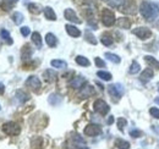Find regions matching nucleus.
Masks as SVG:
<instances>
[{
  "label": "nucleus",
  "instance_id": "obj_1",
  "mask_svg": "<svg viewBox=\"0 0 159 149\" xmlns=\"http://www.w3.org/2000/svg\"><path fill=\"white\" fill-rule=\"evenodd\" d=\"M139 12L142 15V17L147 21H153L157 19L159 15V7L156 2H151V1H143L139 6Z\"/></svg>",
  "mask_w": 159,
  "mask_h": 149
},
{
  "label": "nucleus",
  "instance_id": "obj_2",
  "mask_svg": "<svg viewBox=\"0 0 159 149\" xmlns=\"http://www.w3.org/2000/svg\"><path fill=\"white\" fill-rule=\"evenodd\" d=\"M2 131H4V133H6L7 136H17V134H20L21 127L16 122L9 121V122H5V124L2 125Z\"/></svg>",
  "mask_w": 159,
  "mask_h": 149
},
{
  "label": "nucleus",
  "instance_id": "obj_3",
  "mask_svg": "<svg viewBox=\"0 0 159 149\" xmlns=\"http://www.w3.org/2000/svg\"><path fill=\"white\" fill-rule=\"evenodd\" d=\"M108 91H109V94L114 98V100H119L120 98L124 95L125 93V88H124V86L122 84H120V83H115V84H110L109 87H108Z\"/></svg>",
  "mask_w": 159,
  "mask_h": 149
},
{
  "label": "nucleus",
  "instance_id": "obj_4",
  "mask_svg": "<svg viewBox=\"0 0 159 149\" xmlns=\"http://www.w3.org/2000/svg\"><path fill=\"white\" fill-rule=\"evenodd\" d=\"M102 22L104 26L107 27H110L115 23V15L111 10H108V9H104L102 11Z\"/></svg>",
  "mask_w": 159,
  "mask_h": 149
},
{
  "label": "nucleus",
  "instance_id": "obj_5",
  "mask_svg": "<svg viewBox=\"0 0 159 149\" xmlns=\"http://www.w3.org/2000/svg\"><path fill=\"white\" fill-rule=\"evenodd\" d=\"M25 84H26L27 88L32 89L33 92H39L40 87H42V83H40L39 78H38L37 76H31V77H28Z\"/></svg>",
  "mask_w": 159,
  "mask_h": 149
},
{
  "label": "nucleus",
  "instance_id": "obj_6",
  "mask_svg": "<svg viewBox=\"0 0 159 149\" xmlns=\"http://www.w3.org/2000/svg\"><path fill=\"white\" fill-rule=\"evenodd\" d=\"M93 109H94V111L100 114V115H107L109 110H110V108H109V105L104 102V100H102V99H97L96 102H94V104H93Z\"/></svg>",
  "mask_w": 159,
  "mask_h": 149
},
{
  "label": "nucleus",
  "instance_id": "obj_7",
  "mask_svg": "<svg viewBox=\"0 0 159 149\" xmlns=\"http://www.w3.org/2000/svg\"><path fill=\"white\" fill-rule=\"evenodd\" d=\"M71 143H72V147H75V149H88L86 141H84L80 134H77V133L72 134V137H71Z\"/></svg>",
  "mask_w": 159,
  "mask_h": 149
},
{
  "label": "nucleus",
  "instance_id": "obj_8",
  "mask_svg": "<svg viewBox=\"0 0 159 149\" xmlns=\"http://www.w3.org/2000/svg\"><path fill=\"white\" fill-rule=\"evenodd\" d=\"M102 133V127L99 125H96V124H89L84 127V134L86 136H89V137H96V136H99Z\"/></svg>",
  "mask_w": 159,
  "mask_h": 149
},
{
  "label": "nucleus",
  "instance_id": "obj_9",
  "mask_svg": "<svg viewBox=\"0 0 159 149\" xmlns=\"http://www.w3.org/2000/svg\"><path fill=\"white\" fill-rule=\"evenodd\" d=\"M132 33L139 39H147V38L152 37V31L147 27H137L132 31Z\"/></svg>",
  "mask_w": 159,
  "mask_h": 149
},
{
  "label": "nucleus",
  "instance_id": "obj_10",
  "mask_svg": "<svg viewBox=\"0 0 159 149\" xmlns=\"http://www.w3.org/2000/svg\"><path fill=\"white\" fill-rule=\"evenodd\" d=\"M64 16H65V19L67 20V21H70V22H75V23H81V22H82V21L77 17L76 12H75L72 9H66L65 12H64Z\"/></svg>",
  "mask_w": 159,
  "mask_h": 149
},
{
  "label": "nucleus",
  "instance_id": "obj_11",
  "mask_svg": "<svg viewBox=\"0 0 159 149\" xmlns=\"http://www.w3.org/2000/svg\"><path fill=\"white\" fill-rule=\"evenodd\" d=\"M86 83H87L86 78H83V77H81V76H80V77H75V78L71 81V83H70V84H71V87H72V88H75V89H81Z\"/></svg>",
  "mask_w": 159,
  "mask_h": 149
},
{
  "label": "nucleus",
  "instance_id": "obj_12",
  "mask_svg": "<svg viewBox=\"0 0 159 149\" xmlns=\"http://www.w3.org/2000/svg\"><path fill=\"white\" fill-rule=\"evenodd\" d=\"M153 78V70L152 69H146L141 76H139V81L142 82V83H147V82H149L151 79Z\"/></svg>",
  "mask_w": 159,
  "mask_h": 149
},
{
  "label": "nucleus",
  "instance_id": "obj_13",
  "mask_svg": "<svg viewBox=\"0 0 159 149\" xmlns=\"http://www.w3.org/2000/svg\"><path fill=\"white\" fill-rule=\"evenodd\" d=\"M93 94H94V88L92 86H83L82 87V91L80 93V97L83 98V99H86V98H88V97H91Z\"/></svg>",
  "mask_w": 159,
  "mask_h": 149
},
{
  "label": "nucleus",
  "instance_id": "obj_14",
  "mask_svg": "<svg viewBox=\"0 0 159 149\" xmlns=\"http://www.w3.org/2000/svg\"><path fill=\"white\" fill-rule=\"evenodd\" d=\"M65 29H66V32H67L71 37L77 38L81 36V31H80L77 27L72 26V25H66V26H65Z\"/></svg>",
  "mask_w": 159,
  "mask_h": 149
},
{
  "label": "nucleus",
  "instance_id": "obj_15",
  "mask_svg": "<svg viewBox=\"0 0 159 149\" xmlns=\"http://www.w3.org/2000/svg\"><path fill=\"white\" fill-rule=\"evenodd\" d=\"M43 78L47 81V82H54L55 78H57V74L55 71H53L52 69H48L43 72Z\"/></svg>",
  "mask_w": 159,
  "mask_h": 149
},
{
  "label": "nucleus",
  "instance_id": "obj_16",
  "mask_svg": "<svg viewBox=\"0 0 159 149\" xmlns=\"http://www.w3.org/2000/svg\"><path fill=\"white\" fill-rule=\"evenodd\" d=\"M116 25L122 29H129L131 27V21L127 17H120V19L116 20Z\"/></svg>",
  "mask_w": 159,
  "mask_h": 149
},
{
  "label": "nucleus",
  "instance_id": "obj_17",
  "mask_svg": "<svg viewBox=\"0 0 159 149\" xmlns=\"http://www.w3.org/2000/svg\"><path fill=\"white\" fill-rule=\"evenodd\" d=\"M15 98H16V100L20 104H23V103H26L30 99V95L26 93V92H23V91H17L16 94H15Z\"/></svg>",
  "mask_w": 159,
  "mask_h": 149
},
{
  "label": "nucleus",
  "instance_id": "obj_18",
  "mask_svg": "<svg viewBox=\"0 0 159 149\" xmlns=\"http://www.w3.org/2000/svg\"><path fill=\"white\" fill-rule=\"evenodd\" d=\"M31 55H32V49L28 44L23 45L22 50H21V56H22V60H30L31 59Z\"/></svg>",
  "mask_w": 159,
  "mask_h": 149
},
{
  "label": "nucleus",
  "instance_id": "obj_19",
  "mask_svg": "<svg viewBox=\"0 0 159 149\" xmlns=\"http://www.w3.org/2000/svg\"><path fill=\"white\" fill-rule=\"evenodd\" d=\"M43 11H44V16H45L47 20H49V21H55L57 20V15H55V12H54V10L52 7L47 6V7H44Z\"/></svg>",
  "mask_w": 159,
  "mask_h": 149
},
{
  "label": "nucleus",
  "instance_id": "obj_20",
  "mask_svg": "<svg viewBox=\"0 0 159 149\" xmlns=\"http://www.w3.org/2000/svg\"><path fill=\"white\" fill-rule=\"evenodd\" d=\"M45 42H47V44H48L50 48H54V47H57V44H58V39H57V37H55L53 33H47V36H45Z\"/></svg>",
  "mask_w": 159,
  "mask_h": 149
},
{
  "label": "nucleus",
  "instance_id": "obj_21",
  "mask_svg": "<svg viewBox=\"0 0 159 149\" xmlns=\"http://www.w3.org/2000/svg\"><path fill=\"white\" fill-rule=\"evenodd\" d=\"M0 37L2 38V40H4L6 44H9V45H11V44L14 43V40H12V38H11V36H10V33H9L7 29H1V31H0Z\"/></svg>",
  "mask_w": 159,
  "mask_h": 149
},
{
  "label": "nucleus",
  "instance_id": "obj_22",
  "mask_svg": "<svg viewBox=\"0 0 159 149\" xmlns=\"http://www.w3.org/2000/svg\"><path fill=\"white\" fill-rule=\"evenodd\" d=\"M19 0H2V2H1V9L4 10V11H10L11 9H12V6L17 2Z\"/></svg>",
  "mask_w": 159,
  "mask_h": 149
},
{
  "label": "nucleus",
  "instance_id": "obj_23",
  "mask_svg": "<svg viewBox=\"0 0 159 149\" xmlns=\"http://www.w3.org/2000/svg\"><path fill=\"white\" fill-rule=\"evenodd\" d=\"M121 11L127 12V14H135V12H136V4H135L134 1H129V2L122 7Z\"/></svg>",
  "mask_w": 159,
  "mask_h": 149
},
{
  "label": "nucleus",
  "instance_id": "obj_24",
  "mask_svg": "<svg viewBox=\"0 0 159 149\" xmlns=\"http://www.w3.org/2000/svg\"><path fill=\"white\" fill-rule=\"evenodd\" d=\"M100 42H102V44L103 45H105V47H109V45H111L113 44V37L109 34V33H104V34H102V37H100Z\"/></svg>",
  "mask_w": 159,
  "mask_h": 149
},
{
  "label": "nucleus",
  "instance_id": "obj_25",
  "mask_svg": "<svg viewBox=\"0 0 159 149\" xmlns=\"http://www.w3.org/2000/svg\"><path fill=\"white\" fill-rule=\"evenodd\" d=\"M144 60H146V62L149 65V66H152V67H154L156 70H159V61H157L153 56H144Z\"/></svg>",
  "mask_w": 159,
  "mask_h": 149
},
{
  "label": "nucleus",
  "instance_id": "obj_26",
  "mask_svg": "<svg viewBox=\"0 0 159 149\" xmlns=\"http://www.w3.org/2000/svg\"><path fill=\"white\" fill-rule=\"evenodd\" d=\"M115 147L118 149H130V143L121 138H118L115 139Z\"/></svg>",
  "mask_w": 159,
  "mask_h": 149
},
{
  "label": "nucleus",
  "instance_id": "obj_27",
  "mask_svg": "<svg viewBox=\"0 0 159 149\" xmlns=\"http://www.w3.org/2000/svg\"><path fill=\"white\" fill-rule=\"evenodd\" d=\"M32 42H33V44L40 49L42 48V37H40V34L38 32H33L32 33Z\"/></svg>",
  "mask_w": 159,
  "mask_h": 149
},
{
  "label": "nucleus",
  "instance_id": "obj_28",
  "mask_svg": "<svg viewBox=\"0 0 159 149\" xmlns=\"http://www.w3.org/2000/svg\"><path fill=\"white\" fill-rule=\"evenodd\" d=\"M50 65L55 69H66V66H67L66 61H64V60H52Z\"/></svg>",
  "mask_w": 159,
  "mask_h": 149
},
{
  "label": "nucleus",
  "instance_id": "obj_29",
  "mask_svg": "<svg viewBox=\"0 0 159 149\" xmlns=\"http://www.w3.org/2000/svg\"><path fill=\"white\" fill-rule=\"evenodd\" d=\"M11 19H12V21H14V23L15 25H21L22 22H23V15L21 14V12H19V11H16V12H14L12 14V16H11Z\"/></svg>",
  "mask_w": 159,
  "mask_h": 149
},
{
  "label": "nucleus",
  "instance_id": "obj_30",
  "mask_svg": "<svg viewBox=\"0 0 159 149\" xmlns=\"http://www.w3.org/2000/svg\"><path fill=\"white\" fill-rule=\"evenodd\" d=\"M61 97L58 95V94H50V97H49V99H48V102L52 104V105H59L60 103H61Z\"/></svg>",
  "mask_w": 159,
  "mask_h": 149
},
{
  "label": "nucleus",
  "instance_id": "obj_31",
  "mask_svg": "<svg viewBox=\"0 0 159 149\" xmlns=\"http://www.w3.org/2000/svg\"><path fill=\"white\" fill-rule=\"evenodd\" d=\"M76 62L79 64L80 66H89V60L87 59V57H84V56H82V55H79V56H76Z\"/></svg>",
  "mask_w": 159,
  "mask_h": 149
},
{
  "label": "nucleus",
  "instance_id": "obj_32",
  "mask_svg": "<svg viewBox=\"0 0 159 149\" xmlns=\"http://www.w3.org/2000/svg\"><path fill=\"white\" fill-rule=\"evenodd\" d=\"M84 38H86V40H87L88 43H91V44H93V45L97 44V39L92 34L91 31H86V32H84Z\"/></svg>",
  "mask_w": 159,
  "mask_h": 149
},
{
  "label": "nucleus",
  "instance_id": "obj_33",
  "mask_svg": "<svg viewBox=\"0 0 159 149\" xmlns=\"http://www.w3.org/2000/svg\"><path fill=\"white\" fill-rule=\"evenodd\" d=\"M139 70H141V66H139V64L137 61H132V64H131V66H130V70H129V72L131 74H136L139 72Z\"/></svg>",
  "mask_w": 159,
  "mask_h": 149
},
{
  "label": "nucleus",
  "instance_id": "obj_34",
  "mask_svg": "<svg viewBox=\"0 0 159 149\" xmlns=\"http://www.w3.org/2000/svg\"><path fill=\"white\" fill-rule=\"evenodd\" d=\"M105 57H107L109 61L114 62V64H120V61H121V59H120L119 55H115V54H111V53H105Z\"/></svg>",
  "mask_w": 159,
  "mask_h": 149
},
{
  "label": "nucleus",
  "instance_id": "obj_35",
  "mask_svg": "<svg viewBox=\"0 0 159 149\" xmlns=\"http://www.w3.org/2000/svg\"><path fill=\"white\" fill-rule=\"evenodd\" d=\"M108 4H109L111 7L119 9V7H121V6L125 4V0H108Z\"/></svg>",
  "mask_w": 159,
  "mask_h": 149
},
{
  "label": "nucleus",
  "instance_id": "obj_36",
  "mask_svg": "<svg viewBox=\"0 0 159 149\" xmlns=\"http://www.w3.org/2000/svg\"><path fill=\"white\" fill-rule=\"evenodd\" d=\"M97 76L102 78L103 81H110L113 77H111V74H109V72H107V71H98L97 72Z\"/></svg>",
  "mask_w": 159,
  "mask_h": 149
},
{
  "label": "nucleus",
  "instance_id": "obj_37",
  "mask_svg": "<svg viewBox=\"0 0 159 149\" xmlns=\"http://www.w3.org/2000/svg\"><path fill=\"white\" fill-rule=\"evenodd\" d=\"M28 10L32 12V14H39L40 12V6L38 5V4H28Z\"/></svg>",
  "mask_w": 159,
  "mask_h": 149
},
{
  "label": "nucleus",
  "instance_id": "obj_38",
  "mask_svg": "<svg viewBox=\"0 0 159 149\" xmlns=\"http://www.w3.org/2000/svg\"><path fill=\"white\" fill-rule=\"evenodd\" d=\"M126 124H127L126 119H124V117H119V119H118V127H119V130L121 131V132L124 131V127H125Z\"/></svg>",
  "mask_w": 159,
  "mask_h": 149
},
{
  "label": "nucleus",
  "instance_id": "obj_39",
  "mask_svg": "<svg viewBox=\"0 0 159 149\" xmlns=\"http://www.w3.org/2000/svg\"><path fill=\"white\" fill-rule=\"evenodd\" d=\"M130 136L131 137H134V138H139L142 136V131L139 130H131L130 131Z\"/></svg>",
  "mask_w": 159,
  "mask_h": 149
},
{
  "label": "nucleus",
  "instance_id": "obj_40",
  "mask_svg": "<svg viewBox=\"0 0 159 149\" xmlns=\"http://www.w3.org/2000/svg\"><path fill=\"white\" fill-rule=\"evenodd\" d=\"M149 114H151V115H152L154 119H158V120H159V109H157V108H151Z\"/></svg>",
  "mask_w": 159,
  "mask_h": 149
},
{
  "label": "nucleus",
  "instance_id": "obj_41",
  "mask_svg": "<svg viewBox=\"0 0 159 149\" xmlns=\"http://www.w3.org/2000/svg\"><path fill=\"white\" fill-rule=\"evenodd\" d=\"M94 62H96V65H97L98 67H105V62H104L100 57H96V59H94Z\"/></svg>",
  "mask_w": 159,
  "mask_h": 149
},
{
  "label": "nucleus",
  "instance_id": "obj_42",
  "mask_svg": "<svg viewBox=\"0 0 159 149\" xmlns=\"http://www.w3.org/2000/svg\"><path fill=\"white\" fill-rule=\"evenodd\" d=\"M30 33H31V31H30V28H28V27H26V26H25V27H22V28H21V34H22L23 37H27Z\"/></svg>",
  "mask_w": 159,
  "mask_h": 149
},
{
  "label": "nucleus",
  "instance_id": "obj_43",
  "mask_svg": "<svg viewBox=\"0 0 159 149\" xmlns=\"http://www.w3.org/2000/svg\"><path fill=\"white\" fill-rule=\"evenodd\" d=\"M114 122V116H109V119H108V125H111Z\"/></svg>",
  "mask_w": 159,
  "mask_h": 149
},
{
  "label": "nucleus",
  "instance_id": "obj_44",
  "mask_svg": "<svg viewBox=\"0 0 159 149\" xmlns=\"http://www.w3.org/2000/svg\"><path fill=\"white\" fill-rule=\"evenodd\" d=\"M152 130L154 131L156 133H158V134H159V126H158V125H157V126H152Z\"/></svg>",
  "mask_w": 159,
  "mask_h": 149
},
{
  "label": "nucleus",
  "instance_id": "obj_45",
  "mask_svg": "<svg viewBox=\"0 0 159 149\" xmlns=\"http://www.w3.org/2000/svg\"><path fill=\"white\" fill-rule=\"evenodd\" d=\"M4 92H5V87H4V84L0 83V94H2Z\"/></svg>",
  "mask_w": 159,
  "mask_h": 149
},
{
  "label": "nucleus",
  "instance_id": "obj_46",
  "mask_svg": "<svg viewBox=\"0 0 159 149\" xmlns=\"http://www.w3.org/2000/svg\"><path fill=\"white\" fill-rule=\"evenodd\" d=\"M154 103H156V104H159V98H156V99H154Z\"/></svg>",
  "mask_w": 159,
  "mask_h": 149
},
{
  "label": "nucleus",
  "instance_id": "obj_47",
  "mask_svg": "<svg viewBox=\"0 0 159 149\" xmlns=\"http://www.w3.org/2000/svg\"><path fill=\"white\" fill-rule=\"evenodd\" d=\"M157 88H158V92H159V82H158V84H157Z\"/></svg>",
  "mask_w": 159,
  "mask_h": 149
}]
</instances>
